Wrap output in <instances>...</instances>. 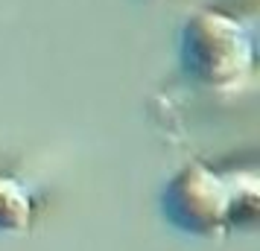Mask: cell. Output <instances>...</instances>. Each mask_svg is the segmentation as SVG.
Masks as SVG:
<instances>
[{"mask_svg":"<svg viewBox=\"0 0 260 251\" xmlns=\"http://www.w3.org/2000/svg\"><path fill=\"white\" fill-rule=\"evenodd\" d=\"M184 70L208 88H234L251 73L254 35L240 18L219 9H202L184 24Z\"/></svg>","mask_w":260,"mask_h":251,"instance_id":"obj_1","label":"cell"},{"mask_svg":"<svg viewBox=\"0 0 260 251\" xmlns=\"http://www.w3.org/2000/svg\"><path fill=\"white\" fill-rule=\"evenodd\" d=\"M29 222H32L29 190L0 169V231H26Z\"/></svg>","mask_w":260,"mask_h":251,"instance_id":"obj_3","label":"cell"},{"mask_svg":"<svg viewBox=\"0 0 260 251\" xmlns=\"http://www.w3.org/2000/svg\"><path fill=\"white\" fill-rule=\"evenodd\" d=\"M254 181L246 187L225 178L202 161H193L167 184L164 213L190 234H219L243 216V204H254Z\"/></svg>","mask_w":260,"mask_h":251,"instance_id":"obj_2","label":"cell"}]
</instances>
